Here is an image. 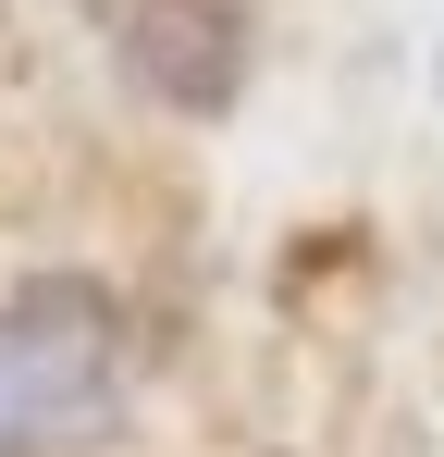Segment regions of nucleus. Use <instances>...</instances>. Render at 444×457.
<instances>
[{"instance_id":"obj_3","label":"nucleus","mask_w":444,"mask_h":457,"mask_svg":"<svg viewBox=\"0 0 444 457\" xmlns=\"http://www.w3.org/2000/svg\"><path fill=\"white\" fill-rule=\"evenodd\" d=\"M86 12H99V25H111V0H86Z\"/></svg>"},{"instance_id":"obj_2","label":"nucleus","mask_w":444,"mask_h":457,"mask_svg":"<svg viewBox=\"0 0 444 457\" xmlns=\"http://www.w3.org/2000/svg\"><path fill=\"white\" fill-rule=\"evenodd\" d=\"M247 0H111V62L136 99L185 112V124H222L247 99Z\"/></svg>"},{"instance_id":"obj_1","label":"nucleus","mask_w":444,"mask_h":457,"mask_svg":"<svg viewBox=\"0 0 444 457\" xmlns=\"http://www.w3.org/2000/svg\"><path fill=\"white\" fill-rule=\"evenodd\" d=\"M124 395V297L86 272H25L0 297V457H62Z\"/></svg>"}]
</instances>
